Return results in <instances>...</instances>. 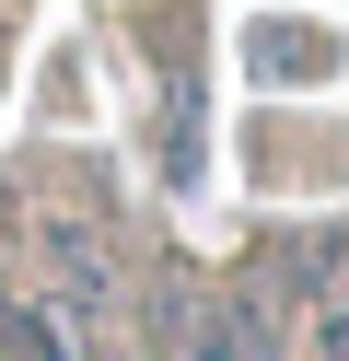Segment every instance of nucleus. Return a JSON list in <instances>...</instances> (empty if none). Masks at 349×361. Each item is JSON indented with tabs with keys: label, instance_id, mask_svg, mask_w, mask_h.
Instances as JSON below:
<instances>
[{
	"label": "nucleus",
	"instance_id": "nucleus-3",
	"mask_svg": "<svg viewBox=\"0 0 349 361\" xmlns=\"http://www.w3.org/2000/svg\"><path fill=\"white\" fill-rule=\"evenodd\" d=\"M314 338H326V350H338V361H349V291H338V314H326V326H314Z\"/></svg>",
	"mask_w": 349,
	"mask_h": 361
},
{
	"label": "nucleus",
	"instance_id": "nucleus-2",
	"mask_svg": "<svg viewBox=\"0 0 349 361\" xmlns=\"http://www.w3.org/2000/svg\"><path fill=\"white\" fill-rule=\"evenodd\" d=\"M0 350H23V361H59V350H70V326L35 314V291H23L12 268H0Z\"/></svg>",
	"mask_w": 349,
	"mask_h": 361
},
{
	"label": "nucleus",
	"instance_id": "nucleus-1",
	"mask_svg": "<svg viewBox=\"0 0 349 361\" xmlns=\"http://www.w3.org/2000/svg\"><path fill=\"white\" fill-rule=\"evenodd\" d=\"M35 233H47V268H59V303H82V314H105V303H116V268H105V245H93V233H82V221H70V210H47Z\"/></svg>",
	"mask_w": 349,
	"mask_h": 361
}]
</instances>
